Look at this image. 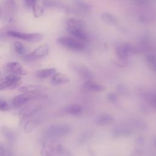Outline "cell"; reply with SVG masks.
<instances>
[{
	"mask_svg": "<svg viewBox=\"0 0 156 156\" xmlns=\"http://www.w3.org/2000/svg\"><path fill=\"white\" fill-rule=\"evenodd\" d=\"M7 35L12 37L20 38L21 40L31 43H36L40 41L43 37V35L40 33H27L12 30H8L7 32Z\"/></svg>",
	"mask_w": 156,
	"mask_h": 156,
	"instance_id": "cell-1",
	"label": "cell"
},
{
	"mask_svg": "<svg viewBox=\"0 0 156 156\" xmlns=\"http://www.w3.org/2000/svg\"><path fill=\"white\" fill-rule=\"evenodd\" d=\"M41 93H22L16 95L12 99V105L15 108H20L25 106L32 99L41 97Z\"/></svg>",
	"mask_w": 156,
	"mask_h": 156,
	"instance_id": "cell-2",
	"label": "cell"
},
{
	"mask_svg": "<svg viewBox=\"0 0 156 156\" xmlns=\"http://www.w3.org/2000/svg\"><path fill=\"white\" fill-rule=\"evenodd\" d=\"M21 80V76L13 74H9L0 80V91L15 88L20 85Z\"/></svg>",
	"mask_w": 156,
	"mask_h": 156,
	"instance_id": "cell-3",
	"label": "cell"
},
{
	"mask_svg": "<svg viewBox=\"0 0 156 156\" xmlns=\"http://www.w3.org/2000/svg\"><path fill=\"white\" fill-rule=\"evenodd\" d=\"M49 52V47L47 44H43L38 46L32 52L26 55L24 60L26 62H32L44 57Z\"/></svg>",
	"mask_w": 156,
	"mask_h": 156,
	"instance_id": "cell-4",
	"label": "cell"
},
{
	"mask_svg": "<svg viewBox=\"0 0 156 156\" xmlns=\"http://www.w3.org/2000/svg\"><path fill=\"white\" fill-rule=\"evenodd\" d=\"M69 132V127L65 124H57L50 126L47 130L48 135L51 137L62 136Z\"/></svg>",
	"mask_w": 156,
	"mask_h": 156,
	"instance_id": "cell-5",
	"label": "cell"
},
{
	"mask_svg": "<svg viewBox=\"0 0 156 156\" xmlns=\"http://www.w3.org/2000/svg\"><path fill=\"white\" fill-rule=\"evenodd\" d=\"M41 109V106L40 105L36 104H29L23 107V108L20 110L18 115L25 120L35 115L37 113H38Z\"/></svg>",
	"mask_w": 156,
	"mask_h": 156,
	"instance_id": "cell-6",
	"label": "cell"
},
{
	"mask_svg": "<svg viewBox=\"0 0 156 156\" xmlns=\"http://www.w3.org/2000/svg\"><path fill=\"white\" fill-rule=\"evenodd\" d=\"M58 42L60 44L73 49L80 50L83 48V45L80 41L73 38L61 37L58 38Z\"/></svg>",
	"mask_w": 156,
	"mask_h": 156,
	"instance_id": "cell-7",
	"label": "cell"
},
{
	"mask_svg": "<svg viewBox=\"0 0 156 156\" xmlns=\"http://www.w3.org/2000/svg\"><path fill=\"white\" fill-rule=\"evenodd\" d=\"M58 146L52 141H47L43 144L41 154L42 156H55L58 154Z\"/></svg>",
	"mask_w": 156,
	"mask_h": 156,
	"instance_id": "cell-8",
	"label": "cell"
},
{
	"mask_svg": "<svg viewBox=\"0 0 156 156\" xmlns=\"http://www.w3.org/2000/svg\"><path fill=\"white\" fill-rule=\"evenodd\" d=\"M6 69L10 73L17 76H25L27 74V71L24 68L23 65L18 62H10L7 63Z\"/></svg>",
	"mask_w": 156,
	"mask_h": 156,
	"instance_id": "cell-9",
	"label": "cell"
},
{
	"mask_svg": "<svg viewBox=\"0 0 156 156\" xmlns=\"http://www.w3.org/2000/svg\"><path fill=\"white\" fill-rule=\"evenodd\" d=\"M41 123V118L38 116L34 115L27 118L24 125V132L26 134L32 132Z\"/></svg>",
	"mask_w": 156,
	"mask_h": 156,
	"instance_id": "cell-10",
	"label": "cell"
},
{
	"mask_svg": "<svg viewBox=\"0 0 156 156\" xmlns=\"http://www.w3.org/2000/svg\"><path fill=\"white\" fill-rule=\"evenodd\" d=\"M48 87L42 85H27L20 87L19 91L23 93H41L48 90Z\"/></svg>",
	"mask_w": 156,
	"mask_h": 156,
	"instance_id": "cell-11",
	"label": "cell"
},
{
	"mask_svg": "<svg viewBox=\"0 0 156 156\" xmlns=\"http://www.w3.org/2000/svg\"><path fill=\"white\" fill-rule=\"evenodd\" d=\"M16 9V3L14 1H6L4 2V13H5V16L9 21L13 20Z\"/></svg>",
	"mask_w": 156,
	"mask_h": 156,
	"instance_id": "cell-12",
	"label": "cell"
},
{
	"mask_svg": "<svg viewBox=\"0 0 156 156\" xmlns=\"http://www.w3.org/2000/svg\"><path fill=\"white\" fill-rule=\"evenodd\" d=\"M1 131L6 140L10 144H13L15 140V136L14 132L9 127L6 126H2Z\"/></svg>",
	"mask_w": 156,
	"mask_h": 156,
	"instance_id": "cell-13",
	"label": "cell"
},
{
	"mask_svg": "<svg viewBox=\"0 0 156 156\" xmlns=\"http://www.w3.org/2000/svg\"><path fill=\"white\" fill-rule=\"evenodd\" d=\"M56 69L54 68H48L38 70L35 72V76L39 79H45L55 74Z\"/></svg>",
	"mask_w": 156,
	"mask_h": 156,
	"instance_id": "cell-14",
	"label": "cell"
},
{
	"mask_svg": "<svg viewBox=\"0 0 156 156\" xmlns=\"http://www.w3.org/2000/svg\"><path fill=\"white\" fill-rule=\"evenodd\" d=\"M68 80H69L68 77L60 73H55V74H54L51 79V82L54 85H60V84L65 83L67 82Z\"/></svg>",
	"mask_w": 156,
	"mask_h": 156,
	"instance_id": "cell-15",
	"label": "cell"
},
{
	"mask_svg": "<svg viewBox=\"0 0 156 156\" xmlns=\"http://www.w3.org/2000/svg\"><path fill=\"white\" fill-rule=\"evenodd\" d=\"M96 123L99 125H107L112 122L113 118L108 115H101L96 118Z\"/></svg>",
	"mask_w": 156,
	"mask_h": 156,
	"instance_id": "cell-16",
	"label": "cell"
},
{
	"mask_svg": "<svg viewBox=\"0 0 156 156\" xmlns=\"http://www.w3.org/2000/svg\"><path fill=\"white\" fill-rule=\"evenodd\" d=\"M32 9L33 11V15L35 18H39L41 16L44 12V8L41 5H39L37 1L33 5Z\"/></svg>",
	"mask_w": 156,
	"mask_h": 156,
	"instance_id": "cell-17",
	"label": "cell"
},
{
	"mask_svg": "<svg viewBox=\"0 0 156 156\" xmlns=\"http://www.w3.org/2000/svg\"><path fill=\"white\" fill-rule=\"evenodd\" d=\"M66 110L70 114L77 115V114L80 113V112L82 111V108L80 105H77V104H74V105H71L69 106L67 108Z\"/></svg>",
	"mask_w": 156,
	"mask_h": 156,
	"instance_id": "cell-18",
	"label": "cell"
},
{
	"mask_svg": "<svg viewBox=\"0 0 156 156\" xmlns=\"http://www.w3.org/2000/svg\"><path fill=\"white\" fill-rule=\"evenodd\" d=\"M86 86L88 88L94 91H102L104 90V87L101 85L90 81L86 82Z\"/></svg>",
	"mask_w": 156,
	"mask_h": 156,
	"instance_id": "cell-19",
	"label": "cell"
},
{
	"mask_svg": "<svg viewBox=\"0 0 156 156\" xmlns=\"http://www.w3.org/2000/svg\"><path fill=\"white\" fill-rule=\"evenodd\" d=\"M14 47L16 52L20 55H23L25 53V48L24 45L20 41H16L14 42Z\"/></svg>",
	"mask_w": 156,
	"mask_h": 156,
	"instance_id": "cell-20",
	"label": "cell"
},
{
	"mask_svg": "<svg viewBox=\"0 0 156 156\" xmlns=\"http://www.w3.org/2000/svg\"><path fill=\"white\" fill-rule=\"evenodd\" d=\"M0 156H11L10 150L4 143H0Z\"/></svg>",
	"mask_w": 156,
	"mask_h": 156,
	"instance_id": "cell-21",
	"label": "cell"
},
{
	"mask_svg": "<svg viewBox=\"0 0 156 156\" xmlns=\"http://www.w3.org/2000/svg\"><path fill=\"white\" fill-rule=\"evenodd\" d=\"M43 4L44 7L47 8L57 7L60 5L58 2L53 1H43Z\"/></svg>",
	"mask_w": 156,
	"mask_h": 156,
	"instance_id": "cell-22",
	"label": "cell"
},
{
	"mask_svg": "<svg viewBox=\"0 0 156 156\" xmlns=\"http://www.w3.org/2000/svg\"><path fill=\"white\" fill-rule=\"evenodd\" d=\"M10 109V106L5 101L0 99V110L2 112L9 111Z\"/></svg>",
	"mask_w": 156,
	"mask_h": 156,
	"instance_id": "cell-23",
	"label": "cell"
},
{
	"mask_svg": "<svg viewBox=\"0 0 156 156\" xmlns=\"http://www.w3.org/2000/svg\"><path fill=\"white\" fill-rule=\"evenodd\" d=\"M118 54L121 57H124L127 54V48L125 46H121L118 49Z\"/></svg>",
	"mask_w": 156,
	"mask_h": 156,
	"instance_id": "cell-24",
	"label": "cell"
},
{
	"mask_svg": "<svg viewBox=\"0 0 156 156\" xmlns=\"http://www.w3.org/2000/svg\"><path fill=\"white\" fill-rule=\"evenodd\" d=\"M24 2L26 4V6H27V7H31V8H32L33 5H34L36 2H37V1H36L27 0V1H24Z\"/></svg>",
	"mask_w": 156,
	"mask_h": 156,
	"instance_id": "cell-25",
	"label": "cell"
},
{
	"mask_svg": "<svg viewBox=\"0 0 156 156\" xmlns=\"http://www.w3.org/2000/svg\"><path fill=\"white\" fill-rule=\"evenodd\" d=\"M104 16H105L104 19H105V20H108V21L109 22H110V23L115 21L114 18H113L112 16H111L110 15H109V14H104Z\"/></svg>",
	"mask_w": 156,
	"mask_h": 156,
	"instance_id": "cell-26",
	"label": "cell"
},
{
	"mask_svg": "<svg viewBox=\"0 0 156 156\" xmlns=\"http://www.w3.org/2000/svg\"><path fill=\"white\" fill-rule=\"evenodd\" d=\"M153 101H154V105L156 106V97L154 98V99H153Z\"/></svg>",
	"mask_w": 156,
	"mask_h": 156,
	"instance_id": "cell-27",
	"label": "cell"
},
{
	"mask_svg": "<svg viewBox=\"0 0 156 156\" xmlns=\"http://www.w3.org/2000/svg\"><path fill=\"white\" fill-rule=\"evenodd\" d=\"M1 13H2V9H1V8H0V16L1 15Z\"/></svg>",
	"mask_w": 156,
	"mask_h": 156,
	"instance_id": "cell-28",
	"label": "cell"
},
{
	"mask_svg": "<svg viewBox=\"0 0 156 156\" xmlns=\"http://www.w3.org/2000/svg\"><path fill=\"white\" fill-rule=\"evenodd\" d=\"M0 75H1V72H0Z\"/></svg>",
	"mask_w": 156,
	"mask_h": 156,
	"instance_id": "cell-29",
	"label": "cell"
}]
</instances>
